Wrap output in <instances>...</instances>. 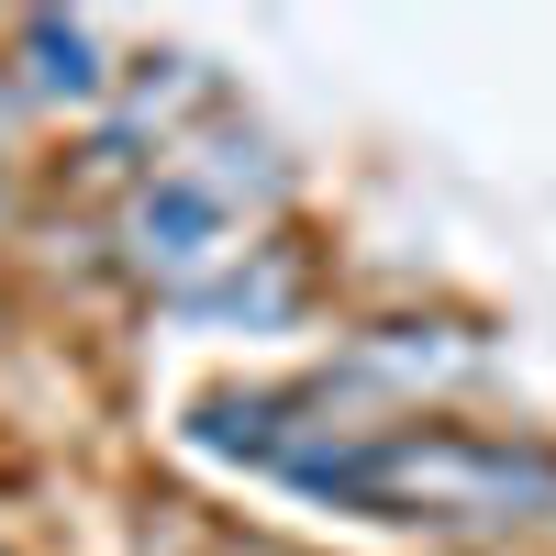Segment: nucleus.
<instances>
[{
	"mask_svg": "<svg viewBox=\"0 0 556 556\" xmlns=\"http://www.w3.org/2000/svg\"><path fill=\"white\" fill-rule=\"evenodd\" d=\"M0 78L23 89V101H112V56H101V23H78V12H12L0 23Z\"/></svg>",
	"mask_w": 556,
	"mask_h": 556,
	"instance_id": "7ed1b4c3",
	"label": "nucleus"
},
{
	"mask_svg": "<svg viewBox=\"0 0 556 556\" xmlns=\"http://www.w3.org/2000/svg\"><path fill=\"white\" fill-rule=\"evenodd\" d=\"M301 501H334L356 523H412L445 545L556 534V445L523 424H445V412H334L290 445Z\"/></svg>",
	"mask_w": 556,
	"mask_h": 556,
	"instance_id": "f257e3e1",
	"label": "nucleus"
},
{
	"mask_svg": "<svg viewBox=\"0 0 556 556\" xmlns=\"http://www.w3.org/2000/svg\"><path fill=\"white\" fill-rule=\"evenodd\" d=\"M167 312H178V323H245V334H267V323H301V312H312V256H301V235H256L245 267H223L212 290L167 301Z\"/></svg>",
	"mask_w": 556,
	"mask_h": 556,
	"instance_id": "20e7f679",
	"label": "nucleus"
},
{
	"mask_svg": "<svg viewBox=\"0 0 556 556\" xmlns=\"http://www.w3.org/2000/svg\"><path fill=\"white\" fill-rule=\"evenodd\" d=\"M0 556H12V534H0Z\"/></svg>",
	"mask_w": 556,
	"mask_h": 556,
	"instance_id": "0eeeda50",
	"label": "nucleus"
},
{
	"mask_svg": "<svg viewBox=\"0 0 556 556\" xmlns=\"http://www.w3.org/2000/svg\"><path fill=\"white\" fill-rule=\"evenodd\" d=\"M167 167L201 178V190H212L223 212H245V223H267L278 201H290V156H278L256 123H223V112L190 134V146H167Z\"/></svg>",
	"mask_w": 556,
	"mask_h": 556,
	"instance_id": "39448f33",
	"label": "nucleus"
},
{
	"mask_svg": "<svg viewBox=\"0 0 556 556\" xmlns=\"http://www.w3.org/2000/svg\"><path fill=\"white\" fill-rule=\"evenodd\" d=\"M12 101H23V89H12V78H0V123H12Z\"/></svg>",
	"mask_w": 556,
	"mask_h": 556,
	"instance_id": "423d86ee",
	"label": "nucleus"
},
{
	"mask_svg": "<svg viewBox=\"0 0 556 556\" xmlns=\"http://www.w3.org/2000/svg\"><path fill=\"white\" fill-rule=\"evenodd\" d=\"M112 245H123L134 278H156V301H190V290H212L223 267H245V256H256V223H245V212H223L201 178L156 167L146 190H123Z\"/></svg>",
	"mask_w": 556,
	"mask_h": 556,
	"instance_id": "f03ea898",
	"label": "nucleus"
}]
</instances>
